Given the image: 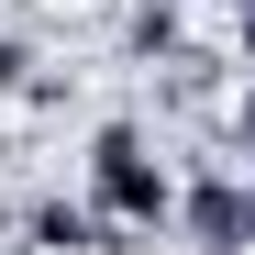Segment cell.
I'll return each mask as SVG.
<instances>
[{"label": "cell", "instance_id": "obj_1", "mask_svg": "<svg viewBox=\"0 0 255 255\" xmlns=\"http://www.w3.org/2000/svg\"><path fill=\"white\" fill-rule=\"evenodd\" d=\"M89 211L100 222H166L178 211V166L155 155L144 122H100L89 133Z\"/></svg>", "mask_w": 255, "mask_h": 255}]
</instances>
